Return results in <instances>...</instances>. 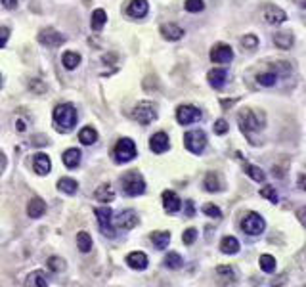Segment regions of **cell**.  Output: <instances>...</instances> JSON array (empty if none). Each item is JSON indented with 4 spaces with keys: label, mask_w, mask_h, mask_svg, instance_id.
Returning <instances> with one entry per match:
<instances>
[{
    "label": "cell",
    "mask_w": 306,
    "mask_h": 287,
    "mask_svg": "<svg viewBox=\"0 0 306 287\" xmlns=\"http://www.w3.org/2000/svg\"><path fill=\"white\" fill-rule=\"evenodd\" d=\"M54 123L59 132H69L76 124V111L71 104H61L54 109Z\"/></svg>",
    "instance_id": "1"
},
{
    "label": "cell",
    "mask_w": 306,
    "mask_h": 287,
    "mask_svg": "<svg viewBox=\"0 0 306 287\" xmlns=\"http://www.w3.org/2000/svg\"><path fill=\"white\" fill-rule=\"evenodd\" d=\"M121 184H123V190L126 195H140L145 190V182H143L142 174L138 171L126 172L121 178Z\"/></svg>",
    "instance_id": "2"
},
{
    "label": "cell",
    "mask_w": 306,
    "mask_h": 287,
    "mask_svg": "<svg viewBox=\"0 0 306 287\" xmlns=\"http://www.w3.org/2000/svg\"><path fill=\"white\" fill-rule=\"evenodd\" d=\"M136 157V144L130 138H121L115 146V161L128 163Z\"/></svg>",
    "instance_id": "3"
},
{
    "label": "cell",
    "mask_w": 306,
    "mask_h": 287,
    "mask_svg": "<svg viewBox=\"0 0 306 287\" xmlns=\"http://www.w3.org/2000/svg\"><path fill=\"white\" fill-rule=\"evenodd\" d=\"M132 117L140 124H149L157 119V109H155V105L151 102H140L132 109Z\"/></svg>",
    "instance_id": "4"
},
{
    "label": "cell",
    "mask_w": 306,
    "mask_h": 287,
    "mask_svg": "<svg viewBox=\"0 0 306 287\" xmlns=\"http://www.w3.org/2000/svg\"><path fill=\"white\" fill-rule=\"evenodd\" d=\"M184 146L191 153H201L207 146V136L203 130H190V132L184 134Z\"/></svg>",
    "instance_id": "5"
},
{
    "label": "cell",
    "mask_w": 306,
    "mask_h": 287,
    "mask_svg": "<svg viewBox=\"0 0 306 287\" xmlns=\"http://www.w3.org/2000/svg\"><path fill=\"white\" fill-rule=\"evenodd\" d=\"M264 219L260 217V214H257V212H249L245 219L241 220V228H243V232L245 234H249V236H258L262 230H264Z\"/></svg>",
    "instance_id": "6"
},
{
    "label": "cell",
    "mask_w": 306,
    "mask_h": 287,
    "mask_svg": "<svg viewBox=\"0 0 306 287\" xmlns=\"http://www.w3.org/2000/svg\"><path fill=\"white\" fill-rule=\"evenodd\" d=\"M96 219H98V224H100V228L104 232L105 236H109V238H115V230L111 228V222H113V212L109 207H100V209L94 210Z\"/></svg>",
    "instance_id": "7"
},
{
    "label": "cell",
    "mask_w": 306,
    "mask_h": 287,
    "mask_svg": "<svg viewBox=\"0 0 306 287\" xmlns=\"http://www.w3.org/2000/svg\"><path fill=\"white\" fill-rule=\"evenodd\" d=\"M238 123L245 134L255 132V130L260 128V121H258L257 115L253 113V109H243V111L238 115Z\"/></svg>",
    "instance_id": "8"
},
{
    "label": "cell",
    "mask_w": 306,
    "mask_h": 287,
    "mask_svg": "<svg viewBox=\"0 0 306 287\" xmlns=\"http://www.w3.org/2000/svg\"><path fill=\"white\" fill-rule=\"evenodd\" d=\"M176 119L180 124H191L201 119V111L193 105H180L176 111Z\"/></svg>",
    "instance_id": "9"
},
{
    "label": "cell",
    "mask_w": 306,
    "mask_h": 287,
    "mask_svg": "<svg viewBox=\"0 0 306 287\" xmlns=\"http://www.w3.org/2000/svg\"><path fill=\"white\" fill-rule=\"evenodd\" d=\"M63 40H65V38L61 37L57 31H54V29H42V31L38 33V42L44 44V46H50V48L61 46Z\"/></svg>",
    "instance_id": "10"
},
{
    "label": "cell",
    "mask_w": 306,
    "mask_h": 287,
    "mask_svg": "<svg viewBox=\"0 0 306 287\" xmlns=\"http://www.w3.org/2000/svg\"><path fill=\"white\" fill-rule=\"evenodd\" d=\"M262 19H264L266 23H270V25H279V23L285 21L287 16L281 8L270 4V6H264V10H262Z\"/></svg>",
    "instance_id": "11"
},
{
    "label": "cell",
    "mask_w": 306,
    "mask_h": 287,
    "mask_svg": "<svg viewBox=\"0 0 306 287\" xmlns=\"http://www.w3.org/2000/svg\"><path fill=\"white\" fill-rule=\"evenodd\" d=\"M210 59L214 63H230L234 59V52L226 44H218V46H214L210 50Z\"/></svg>",
    "instance_id": "12"
},
{
    "label": "cell",
    "mask_w": 306,
    "mask_h": 287,
    "mask_svg": "<svg viewBox=\"0 0 306 287\" xmlns=\"http://www.w3.org/2000/svg\"><path fill=\"white\" fill-rule=\"evenodd\" d=\"M138 224V217L134 210H123L117 219H115V226L121 230H132Z\"/></svg>",
    "instance_id": "13"
},
{
    "label": "cell",
    "mask_w": 306,
    "mask_h": 287,
    "mask_svg": "<svg viewBox=\"0 0 306 287\" xmlns=\"http://www.w3.org/2000/svg\"><path fill=\"white\" fill-rule=\"evenodd\" d=\"M163 207H165V210H167V212L174 214V212H178V210H180L182 201H180V197L174 193V191L167 190V191H163Z\"/></svg>",
    "instance_id": "14"
},
{
    "label": "cell",
    "mask_w": 306,
    "mask_h": 287,
    "mask_svg": "<svg viewBox=\"0 0 306 287\" xmlns=\"http://www.w3.org/2000/svg\"><path fill=\"white\" fill-rule=\"evenodd\" d=\"M33 169H35V172L40 174V176H44V174L50 172L52 163H50V157H48L46 153H37V155L33 157Z\"/></svg>",
    "instance_id": "15"
},
{
    "label": "cell",
    "mask_w": 306,
    "mask_h": 287,
    "mask_svg": "<svg viewBox=\"0 0 306 287\" xmlns=\"http://www.w3.org/2000/svg\"><path fill=\"white\" fill-rule=\"evenodd\" d=\"M149 148H151L153 153H165L169 150V136L165 132L153 134L151 140H149Z\"/></svg>",
    "instance_id": "16"
},
{
    "label": "cell",
    "mask_w": 306,
    "mask_h": 287,
    "mask_svg": "<svg viewBox=\"0 0 306 287\" xmlns=\"http://www.w3.org/2000/svg\"><path fill=\"white\" fill-rule=\"evenodd\" d=\"M126 264L134 270H143V268L147 266V257H145V253L142 251H134L130 253L128 257H126Z\"/></svg>",
    "instance_id": "17"
},
{
    "label": "cell",
    "mask_w": 306,
    "mask_h": 287,
    "mask_svg": "<svg viewBox=\"0 0 306 287\" xmlns=\"http://www.w3.org/2000/svg\"><path fill=\"white\" fill-rule=\"evenodd\" d=\"M147 0H132L130 4H128V16H132V18H145V14H147Z\"/></svg>",
    "instance_id": "18"
},
{
    "label": "cell",
    "mask_w": 306,
    "mask_h": 287,
    "mask_svg": "<svg viewBox=\"0 0 306 287\" xmlns=\"http://www.w3.org/2000/svg\"><path fill=\"white\" fill-rule=\"evenodd\" d=\"M44 210H46V203L40 199V197H35V199L29 201L27 214L31 219H40V217L44 214Z\"/></svg>",
    "instance_id": "19"
},
{
    "label": "cell",
    "mask_w": 306,
    "mask_h": 287,
    "mask_svg": "<svg viewBox=\"0 0 306 287\" xmlns=\"http://www.w3.org/2000/svg\"><path fill=\"white\" fill-rule=\"evenodd\" d=\"M161 35L165 38H169V40H180L184 37V31L178 25H174V23H165L161 27Z\"/></svg>",
    "instance_id": "20"
},
{
    "label": "cell",
    "mask_w": 306,
    "mask_h": 287,
    "mask_svg": "<svg viewBox=\"0 0 306 287\" xmlns=\"http://www.w3.org/2000/svg\"><path fill=\"white\" fill-rule=\"evenodd\" d=\"M226 77H228L226 69H212V71H209L210 86H212V88H222L224 83H226Z\"/></svg>",
    "instance_id": "21"
},
{
    "label": "cell",
    "mask_w": 306,
    "mask_h": 287,
    "mask_svg": "<svg viewBox=\"0 0 306 287\" xmlns=\"http://www.w3.org/2000/svg\"><path fill=\"white\" fill-rule=\"evenodd\" d=\"M25 285H33V287H46L48 285V277L42 270H37V272H31L25 281Z\"/></svg>",
    "instance_id": "22"
},
{
    "label": "cell",
    "mask_w": 306,
    "mask_h": 287,
    "mask_svg": "<svg viewBox=\"0 0 306 287\" xmlns=\"http://www.w3.org/2000/svg\"><path fill=\"white\" fill-rule=\"evenodd\" d=\"M79 163H81V152L76 148H71L63 153V165L67 169H75V167H79Z\"/></svg>",
    "instance_id": "23"
},
{
    "label": "cell",
    "mask_w": 306,
    "mask_h": 287,
    "mask_svg": "<svg viewBox=\"0 0 306 287\" xmlns=\"http://www.w3.org/2000/svg\"><path fill=\"white\" fill-rule=\"evenodd\" d=\"M220 249L224 255H234L239 251V241L234 236H226V238L220 241Z\"/></svg>",
    "instance_id": "24"
},
{
    "label": "cell",
    "mask_w": 306,
    "mask_h": 287,
    "mask_svg": "<svg viewBox=\"0 0 306 287\" xmlns=\"http://www.w3.org/2000/svg\"><path fill=\"white\" fill-rule=\"evenodd\" d=\"M94 197L98 201H102V203H109V201H113L115 191H113V188H111L109 184H102V186L96 190Z\"/></svg>",
    "instance_id": "25"
},
{
    "label": "cell",
    "mask_w": 306,
    "mask_h": 287,
    "mask_svg": "<svg viewBox=\"0 0 306 287\" xmlns=\"http://www.w3.org/2000/svg\"><path fill=\"white\" fill-rule=\"evenodd\" d=\"M293 42H295V37H293L291 33H276V37H274V44H276L277 48H281V50L291 48Z\"/></svg>",
    "instance_id": "26"
},
{
    "label": "cell",
    "mask_w": 306,
    "mask_h": 287,
    "mask_svg": "<svg viewBox=\"0 0 306 287\" xmlns=\"http://www.w3.org/2000/svg\"><path fill=\"white\" fill-rule=\"evenodd\" d=\"M57 188H59V191H63V193L73 195V193H76V190H79V184H76V180H73V178H59Z\"/></svg>",
    "instance_id": "27"
},
{
    "label": "cell",
    "mask_w": 306,
    "mask_h": 287,
    "mask_svg": "<svg viewBox=\"0 0 306 287\" xmlns=\"http://www.w3.org/2000/svg\"><path fill=\"white\" fill-rule=\"evenodd\" d=\"M76 247L81 249V253L92 251V238H90L86 232H79V234H76Z\"/></svg>",
    "instance_id": "28"
},
{
    "label": "cell",
    "mask_w": 306,
    "mask_h": 287,
    "mask_svg": "<svg viewBox=\"0 0 306 287\" xmlns=\"http://www.w3.org/2000/svg\"><path fill=\"white\" fill-rule=\"evenodd\" d=\"M151 241L157 249H165L169 245V241H171V234L169 232H153Z\"/></svg>",
    "instance_id": "29"
},
{
    "label": "cell",
    "mask_w": 306,
    "mask_h": 287,
    "mask_svg": "<svg viewBox=\"0 0 306 287\" xmlns=\"http://www.w3.org/2000/svg\"><path fill=\"white\" fill-rule=\"evenodd\" d=\"M79 140L85 144V146H90L98 140V132H96L92 126H85L81 132H79Z\"/></svg>",
    "instance_id": "30"
},
{
    "label": "cell",
    "mask_w": 306,
    "mask_h": 287,
    "mask_svg": "<svg viewBox=\"0 0 306 287\" xmlns=\"http://www.w3.org/2000/svg\"><path fill=\"white\" fill-rule=\"evenodd\" d=\"M258 264H260V268H262L266 274L276 272V258L272 257V255H260V258H258Z\"/></svg>",
    "instance_id": "31"
},
{
    "label": "cell",
    "mask_w": 306,
    "mask_h": 287,
    "mask_svg": "<svg viewBox=\"0 0 306 287\" xmlns=\"http://www.w3.org/2000/svg\"><path fill=\"white\" fill-rule=\"evenodd\" d=\"M222 186H220V176L216 172H209L205 176V190L207 191H218Z\"/></svg>",
    "instance_id": "32"
},
{
    "label": "cell",
    "mask_w": 306,
    "mask_h": 287,
    "mask_svg": "<svg viewBox=\"0 0 306 287\" xmlns=\"http://www.w3.org/2000/svg\"><path fill=\"white\" fill-rule=\"evenodd\" d=\"M105 21H107V14H105L104 10H96L94 14H92V21H90V25L94 31H100V29L105 25Z\"/></svg>",
    "instance_id": "33"
},
{
    "label": "cell",
    "mask_w": 306,
    "mask_h": 287,
    "mask_svg": "<svg viewBox=\"0 0 306 287\" xmlns=\"http://www.w3.org/2000/svg\"><path fill=\"white\" fill-rule=\"evenodd\" d=\"M243 171L247 172L249 176H251L255 182H264V178H266V174L260 171L258 167H253V165H249V163H245V165H243Z\"/></svg>",
    "instance_id": "34"
},
{
    "label": "cell",
    "mask_w": 306,
    "mask_h": 287,
    "mask_svg": "<svg viewBox=\"0 0 306 287\" xmlns=\"http://www.w3.org/2000/svg\"><path fill=\"white\" fill-rule=\"evenodd\" d=\"M81 63V56L76 54V52H65L63 54V65H65V69H75L76 65Z\"/></svg>",
    "instance_id": "35"
},
{
    "label": "cell",
    "mask_w": 306,
    "mask_h": 287,
    "mask_svg": "<svg viewBox=\"0 0 306 287\" xmlns=\"http://www.w3.org/2000/svg\"><path fill=\"white\" fill-rule=\"evenodd\" d=\"M184 262H182V257L178 253H169L167 257H165V266L167 268H172V270H178Z\"/></svg>",
    "instance_id": "36"
},
{
    "label": "cell",
    "mask_w": 306,
    "mask_h": 287,
    "mask_svg": "<svg viewBox=\"0 0 306 287\" xmlns=\"http://www.w3.org/2000/svg\"><path fill=\"white\" fill-rule=\"evenodd\" d=\"M257 81L260 86H274L277 81V75L276 73H260V75L257 77Z\"/></svg>",
    "instance_id": "37"
},
{
    "label": "cell",
    "mask_w": 306,
    "mask_h": 287,
    "mask_svg": "<svg viewBox=\"0 0 306 287\" xmlns=\"http://www.w3.org/2000/svg\"><path fill=\"white\" fill-rule=\"evenodd\" d=\"M48 268H50L52 272H61V270L65 268V262H63V258L59 257H50L48 258Z\"/></svg>",
    "instance_id": "38"
},
{
    "label": "cell",
    "mask_w": 306,
    "mask_h": 287,
    "mask_svg": "<svg viewBox=\"0 0 306 287\" xmlns=\"http://www.w3.org/2000/svg\"><path fill=\"white\" fill-rule=\"evenodd\" d=\"M184 8L191 12V14H197L201 10L205 8V4H203V0H186V4H184Z\"/></svg>",
    "instance_id": "39"
},
{
    "label": "cell",
    "mask_w": 306,
    "mask_h": 287,
    "mask_svg": "<svg viewBox=\"0 0 306 287\" xmlns=\"http://www.w3.org/2000/svg\"><path fill=\"white\" fill-rule=\"evenodd\" d=\"M260 195L266 197V199H270L272 203H277V201H279V197H277V193H276V188H272V186L262 188V190H260Z\"/></svg>",
    "instance_id": "40"
},
{
    "label": "cell",
    "mask_w": 306,
    "mask_h": 287,
    "mask_svg": "<svg viewBox=\"0 0 306 287\" xmlns=\"http://www.w3.org/2000/svg\"><path fill=\"white\" fill-rule=\"evenodd\" d=\"M241 44L245 48H249V50H255V48L258 46V38L255 37V35H245V37L241 38Z\"/></svg>",
    "instance_id": "41"
},
{
    "label": "cell",
    "mask_w": 306,
    "mask_h": 287,
    "mask_svg": "<svg viewBox=\"0 0 306 287\" xmlns=\"http://www.w3.org/2000/svg\"><path fill=\"white\" fill-rule=\"evenodd\" d=\"M195 238H197V230L190 228V230H186V232H184V236H182V241H184L186 245H191V243L195 241Z\"/></svg>",
    "instance_id": "42"
},
{
    "label": "cell",
    "mask_w": 306,
    "mask_h": 287,
    "mask_svg": "<svg viewBox=\"0 0 306 287\" xmlns=\"http://www.w3.org/2000/svg\"><path fill=\"white\" fill-rule=\"evenodd\" d=\"M203 212L212 217V219H220V217H222V212H220V209L216 205H205V207H203Z\"/></svg>",
    "instance_id": "43"
},
{
    "label": "cell",
    "mask_w": 306,
    "mask_h": 287,
    "mask_svg": "<svg viewBox=\"0 0 306 287\" xmlns=\"http://www.w3.org/2000/svg\"><path fill=\"white\" fill-rule=\"evenodd\" d=\"M214 132L220 134V136H222V134H226L228 132V123H226L224 119H218V121L214 123Z\"/></svg>",
    "instance_id": "44"
},
{
    "label": "cell",
    "mask_w": 306,
    "mask_h": 287,
    "mask_svg": "<svg viewBox=\"0 0 306 287\" xmlns=\"http://www.w3.org/2000/svg\"><path fill=\"white\" fill-rule=\"evenodd\" d=\"M8 37H10V31L6 27H0V48L6 46V42H8Z\"/></svg>",
    "instance_id": "45"
},
{
    "label": "cell",
    "mask_w": 306,
    "mask_h": 287,
    "mask_svg": "<svg viewBox=\"0 0 306 287\" xmlns=\"http://www.w3.org/2000/svg\"><path fill=\"white\" fill-rule=\"evenodd\" d=\"M216 274H220V276H234V270H232V268L230 266H218L216 268Z\"/></svg>",
    "instance_id": "46"
},
{
    "label": "cell",
    "mask_w": 306,
    "mask_h": 287,
    "mask_svg": "<svg viewBox=\"0 0 306 287\" xmlns=\"http://www.w3.org/2000/svg\"><path fill=\"white\" fill-rule=\"evenodd\" d=\"M195 214V207H193V201H186V217H193Z\"/></svg>",
    "instance_id": "47"
},
{
    "label": "cell",
    "mask_w": 306,
    "mask_h": 287,
    "mask_svg": "<svg viewBox=\"0 0 306 287\" xmlns=\"http://www.w3.org/2000/svg\"><path fill=\"white\" fill-rule=\"evenodd\" d=\"M2 4H4V8L14 10L16 6H18V0H2Z\"/></svg>",
    "instance_id": "48"
},
{
    "label": "cell",
    "mask_w": 306,
    "mask_h": 287,
    "mask_svg": "<svg viewBox=\"0 0 306 287\" xmlns=\"http://www.w3.org/2000/svg\"><path fill=\"white\" fill-rule=\"evenodd\" d=\"M298 188L304 190V174H300V178H298Z\"/></svg>",
    "instance_id": "49"
},
{
    "label": "cell",
    "mask_w": 306,
    "mask_h": 287,
    "mask_svg": "<svg viewBox=\"0 0 306 287\" xmlns=\"http://www.w3.org/2000/svg\"><path fill=\"white\" fill-rule=\"evenodd\" d=\"M234 104H236V100H230V102H228V100H222V105H224V107H228V105H234Z\"/></svg>",
    "instance_id": "50"
},
{
    "label": "cell",
    "mask_w": 306,
    "mask_h": 287,
    "mask_svg": "<svg viewBox=\"0 0 306 287\" xmlns=\"http://www.w3.org/2000/svg\"><path fill=\"white\" fill-rule=\"evenodd\" d=\"M18 130L19 132H23V130H25V123H23V121H19L18 123Z\"/></svg>",
    "instance_id": "51"
},
{
    "label": "cell",
    "mask_w": 306,
    "mask_h": 287,
    "mask_svg": "<svg viewBox=\"0 0 306 287\" xmlns=\"http://www.w3.org/2000/svg\"><path fill=\"white\" fill-rule=\"evenodd\" d=\"M296 4L298 6H306V0H296Z\"/></svg>",
    "instance_id": "52"
}]
</instances>
